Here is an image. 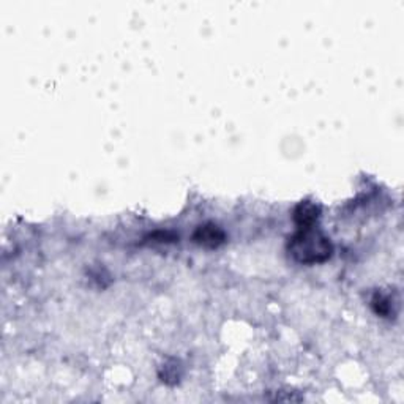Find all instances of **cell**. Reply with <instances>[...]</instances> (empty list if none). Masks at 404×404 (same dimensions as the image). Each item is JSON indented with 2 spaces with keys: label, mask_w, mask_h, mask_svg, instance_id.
Listing matches in <instances>:
<instances>
[{
  "label": "cell",
  "mask_w": 404,
  "mask_h": 404,
  "mask_svg": "<svg viewBox=\"0 0 404 404\" xmlns=\"http://www.w3.org/2000/svg\"><path fill=\"white\" fill-rule=\"evenodd\" d=\"M287 252L299 264L314 266L330 259L333 247L329 237H325L314 228H305L299 229L291 237L289 243H287Z\"/></svg>",
  "instance_id": "1"
},
{
  "label": "cell",
  "mask_w": 404,
  "mask_h": 404,
  "mask_svg": "<svg viewBox=\"0 0 404 404\" xmlns=\"http://www.w3.org/2000/svg\"><path fill=\"white\" fill-rule=\"evenodd\" d=\"M193 240L200 247L215 249L226 242V234H224V230L220 226H216V224L207 223L195 230Z\"/></svg>",
  "instance_id": "2"
},
{
  "label": "cell",
  "mask_w": 404,
  "mask_h": 404,
  "mask_svg": "<svg viewBox=\"0 0 404 404\" xmlns=\"http://www.w3.org/2000/svg\"><path fill=\"white\" fill-rule=\"evenodd\" d=\"M320 215V207L311 201H302L296 209H294V223L299 229L313 228Z\"/></svg>",
  "instance_id": "3"
},
{
  "label": "cell",
  "mask_w": 404,
  "mask_h": 404,
  "mask_svg": "<svg viewBox=\"0 0 404 404\" xmlns=\"http://www.w3.org/2000/svg\"><path fill=\"white\" fill-rule=\"evenodd\" d=\"M373 306H374V311L377 314H381V316H389L390 311H392V305H390V299L386 296H381V294H377L373 299Z\"/></svg>",
  "instance_id": "4"
}]
</instances>
